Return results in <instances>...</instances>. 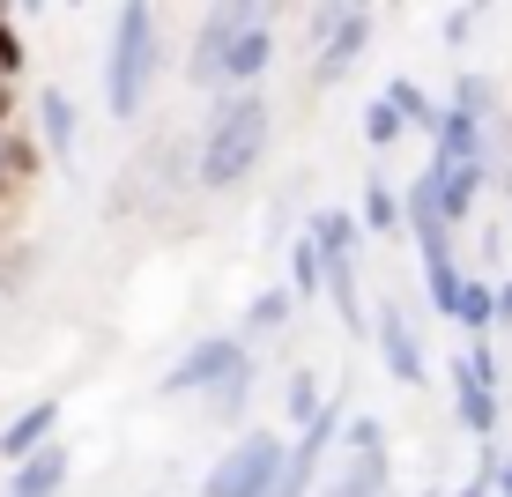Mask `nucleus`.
<instances>
[{
	"label": "nucleus",
	"mask_w": 512,
	"mask_h": 497,
	"mask_svg": "<svg viewBox=\"0 0 512 497\" xmlns=\"http://www.w3.org/2000/svg\"><path fill=\"white\" fill-rule=\"evenodd\" d=\"M67 8H82V0H67Z\"/></svg>",
	"instance_id": "a878e982"
},
{
	"label": "nucleus",
	"mask_w": 512,
	"mask_h": 497,
	"mask_svg": "<svg viewBox=\"0 0 512 497\" xmlns=\"http://www.w3.org/2000/svg\"><path fill=\"white\" fill-rule=\"evenodd\" d=\"M52 431H60V401H30L23 416H15L8 431H0V460H23L30 446H45Z\"/></svg>",
	"instance_id": "ddd939ff"
},
{
	"label": "nucleus",
	"mask_w": 512,
	"mask_h": 497,
	"mask_svg": "<svg viewBox=\"0 0 512 497\" xmlns=\"http://www.w3.org/2000/svg\"><path fill=\"white\" fill-rule=\"evenodd\" d=\"M490 305H498V319H512V282H505V290H490Z\"/></svg>",
	"instance_id": "5701e85b"
},
{
	"label": "nucleus",
	"mask_w": 512,
	"mask_h": 497,
	"mask_svg": "<svg viewBox=\"0 0 512 497\" xmlns=\"http://www.w3.org/2000/svg\"><path fill=\"white\" fill-rule=\"evenodd\" d=\"M483 8H490V0H468V8H461V15H468V23H475V15H483Z\"/></svg>",
	"instance_id": "b1692460"
},
{
	"label": "nucleus",
	"mask_w": 512,
	"mask_h": 497,
	"mask_svg": "<svg viewBox=\"0 0 512 497\" xmlns=\"http://www.w3.org/2000/svg\"><path fill=\"white\" fill-rule=\"evenodd\" d=\"M238 364H253L245 334H208V342H193L186 357L164 371V394H208V386H223Z\"/></svg>",
	"instance_id": "423d86ee"
},
{
	"label": "nucleus",
	"mask_w": 512,
	"mask_h": 497,
	"mask_svg": "<svg viewBox=\"0 0 512 497\" xmlns=\"http://www.w3.org/2000/svg\"><path fill=\"white\" fill-rule=\"evenodd\" d=\"M156 75V8L149 0H119V23H112V52H104V112L127 127L149 97Z\"/></svg>",
	"instance_id": "f03ea898"
},
{
	"label": "nucleus",
	"mask_w": 512,
	"mask_h": 497,
	"mask_svg": "<svg viewBox=\"0 0 512 497\" xmlns=\"http://www.w3.org/2000/svg\"><path fill=\"white\" fill-rule=\"evenodd\" d=\"M401 134H409V119H401L386 97H379V104H364V141H372V149H394Z\"/></svg>",
	"instance_id": "6ab92c4d"
},
{
	"label": "nucleus",
	"mask_w": 512,
	"mask_h": 497,
	"mask_svg": "<svg viewBox=\"0 0 512 497\" xmlns=\"http://www.w3.org/2000/svg\"><path fill=\"white\" fill-rule=\"evenodd\" d=\"M364 45H372V8H364V0H349L342 23H334L320 45H312V90H334V82H342L349 67L364 60Z\"/></svg>",
	"instance_id": "6e6552de"
},
{
	"label": "nucleus",
	"mask_w": 512,
	"mask_h": 497,
	"mask_svg": "<svg viewBox=\"0 0 512 497\" xmlns=\"http://www.w3.org/2000/svg\"><path fill=\"white\" fill-rule=\"evenodd\" d=\"M275 468H282V431H245L238 446L208 468L201 497H268Z\"/></svg>",
	"instance_id": "20e7f679"
},
{
	"label": "nucleus",
	"mask_w": 512,
	"mask_h": 497,
	"mask_svg": "<svg viewBox=\"0 0 512 497\" xmlns=\"http://www.w3.org/2000/svg\"><path fill=\"white\" fill-rule=\"evenodd\" d=\"M372 334H379V357H386V371H394L401 386H423V349H416L409 312H401V305H379V312H372Z\"/></svg>",
	"instance_id": "9d476101"
},
{
	"label": "nucleus",
	"mask_w": 512,
	"mask_h": 497,
	"mask_svg": "<svg viewBox=\"0 0 512 497\" xmlns=\"http://www.w3.org/2000/svg\"><path fill=\"white\" fill-rule=\"evenodd\" d=\"M453 401H461V423L475 438L498 431V364H490V334H475L461 357H453Z\"/></svg>",
	"instance_id": "39448f33"
},
{
	"label": "nucleus",
	"mask_w": 512,
	"mask_h": 497,
	"mask_svg": "<svg viewBox=\"0 0 512 497\" xmlns=\"http://www.w3.org/2000/svg\"><path fill=\"white\" fill-rule=\"evenodd\" d=\"M320 394H327V386L312 379V364H297V371H290V423H305L312 408H320Z\"/></svg>",
	"instance_id": "412c9836"
},
{
	"label": "nucleus",
	"mask_w": 512,
	"mask_h": 497,
	"mask_svg": "<svg viewBox=\"0 0 512 497\" xmlns=\"http://www.w3.org/2000/svg\"><path fill=\"white\" fill-rule=\"evenodd\" d=\"M38 119H45V149L75 156V97H67V90H45V97H38Z\"/></svg>",
	"instance_id": "4468645a"
},
{
	"label": "nucleus",
	"mask_w": 512,
	"mask_h": 497,
	"mask_svg": "<svg viewBox=\"0 0 512 497\" xmlns=\"http://www.w3.org/2000/svg\"><path fill=\"white\" fill-rule=\"evenodd\" d=\"M260 156H268V97H260L253 82H238V90L216 104V119H208V141H201V186H208V193L245 186Z\"/></svg>",
	"instance_id": "f257e3e1"
},
{
	"label": "nucleus",
	"mask_w": 512,
	"mask_h": 497,
	"mask_svg": "<svg viewBox=\"0 0 512 497\" xmlns=\"http://www.w3.org/2000/svg\"><path fill=\"white\" fill-rule=\"evenodd\" d=\"M268 8H275V0H216V15L201 23V38H193V52H186V75H193V82H216L223 45L245 38L253 23H268Z\"/></svg>",
	"instance_id": "0eeeda50"
},
{
	"label": "nucleus",
	"mask_w": 512,
	"mask_h": 497,
	"mask_svg": "<svg viewBox=\"0 0 512 497\" xmlns=\"http://www.w3.org/2000/svg\"><path fill=\"white\" fill-rule=\"evenodd\" d=\"M364 230H379V238H394V230H401V201H394V186H386V179L364 186Z\"/></svg>",
	"instance_id": "a211bd4d"
},
{
	"label": "nucleus",
	"mask_w": 512,
	"mask_h": 497,
	"mask_svg": "<svg viewBox=\"0 0 512 497\" xmlns=\"http://www.w3.org/2000/svg\"><path fill=\"white\" fill-rule=\"evenodd\" d=\"M334 497H386V431H379V416L349 423V468H342V490Z\"/></svg>",
	"instance_id": "1a4fd4ad"
},
{
	"label": "nucleus",
	"mask_w": 512,
	"mask_h": 497,
	"mask_svg": "<svg viewBox=\"0 0 512 497\" xmlns=\"http://www.w3.org/2000/svg\"><path fill=\"white\" fill-rule=\"evenodd\" d=\"M268 52H275V30H268V23H253L245 38H231V45H223L216 82H260V75H268Z\"/></svg>",
	"instance_id": "f8f14e48"
},
{
	"label": "nucleus",
	"mask_w": 512,
	"mask_h": 497,
	"mask_svg": "<svg viewBox=\"0 0 512 497\" xmlns=\"http://www.w3.org/2000/svg\"><path fill=\"white\" fill-rule=\"evenodd\" d=\"M8 497H60V483H67V446L60 438H45V446H30L23 460H8Z\"/></svg>",
	"instance_id": "9b49d317"
},
{
	"label": "nucleus",
	"mask_w": 512,
	"mask_h": 497,
	"mask_svg": "<svg viewBox=\"0 0 512 497\" xmlns=\"http://www.w3.org/2000/svg\"><path fill=\"white\" fill-rule=\"evenodd\" d=\"M290 297H305V305L320 297V245H312V230L290 245Z\"/></svg>",
	"instance_id": "dca6fc26"
},
{
	"label": "nucleus",
	"mask_w": 512,
	"mask_h": 497,
	"mask_svg": "<svg viewBox=\"0 0 512 497\" xmlns=\"http://www.w3.org/2000/svg\"><path fill=\"white\" fill-rule=\"evenodd\" d=\"M342 8H349V0H312V23H305V30H312V45H320L334 23H342Z\"/></svg>",
	"instance_id": "4be33fe9"
},
{
	"label": "nucleus",
	"mask_w": 512,
	"mask_h": 497,
	"mask_svg": "<svg viewBox=\"0 0 512 497\" xmlns=\"http://www.w3.org/2000/svg\"><path fill=\"white\" fill-rule=\"evenodd\" d=\"M312 245H320V290L334 297L342 334L364 342V297H357V216L349 208H320L312 216Z\"/></svg>",
	"instance_id": "7ed1b4c3"
},
{
	"label": "nucleus",
	"mask_w": 512,
	"mask_h": 497,
	"mask_svg": "<svg viewBox=\"0 0 512 497\" xmlns=\"http://www.w3.org/2000/svg\"><path fill=\"white\" fill-rule=\"evenodd\" d=\"M386 104H394V112H401V119H409V127H416V134H431V127H438V104H431V97H423V90H416V82H409V75H401V82H394V90H386Z\"/></svg>",
	"instance_id": "f3484780"
},
{
	"label": "nucleus",
	"mask_w": 512,
	"mask_h": 497,
	"mask_svg": "<svg viewBox=\"0 0 512 497\" xmlns=\"http://www.w3.org/2000/svg\"><path fill=\"white\" fill-rule=\"evenodd\" d=\"M290 305H297L290 290H260V297H253V312H245V334H275L282 319H290Z\"/></svg>",
	"instance_id": "aec40b11"
},
{
	"label": "nucleus",
	"mask_w": 512,
	"mask_h": 497,
	"mask_svg": "<svg viewBox=\"0 0 512 497\" xmlns=\"http://www.w3.org/2000/svg\"><path fill=\"white\" fill-rule=\"evenodd\" d=\"M15 8H30V15H45V0H15Z\"/></svg>",
	"instance_id": "393cba45"
},
{
	"label": "nucleus",
	"mask_w": 512,
	"mask_h": 497,
	"mask_svg": "<svg viewBox=\"0 0 512 497\" xmlns=\"http://www.w3.org/2000/svg\"><path fill=\"white\" fill-rule=\"evenodd\" d=\"M453 319H461V327L468 334H490V327H498V305H490V282L483 275H461V297H453Z\"/></svg>",
	"instance_id": "2eb2a0df"
}]
</instances>
